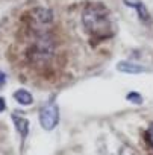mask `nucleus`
I'll return each instance as SVG.
<instances>
[{
    "label": "nucleus",
    "mask_w": 153,
    "mask_h": 155,
    "mask_svg": "<svg viewBox=\"0 0 153 155\" xmlns=\"http://www.w3.org/2000/svg\"><path fill=\"white\" fill-rule=\"evenodd\" d=\"M147 140H148V143L151 144V147H153V123L148 126V129H147Z\"/></svg>",
    "instance_id": "6e6552de"
},
{
    "label": "nucleus",
    "mask_w": 153,
    "mask_h": 155,
    "mask_svg": "<svg viewBox=\"0 0 153 155\" xmlns=\"http://www.w3.org/2000/svg\"><path fill=\"white\" fill-rule=\"evenodd\" d=\"M14 99H15L20 105H24V107H27V105H32V104H33V96H32L27 90H24V88L17 90V91L14 93Z\"/></svg>",
    "instance_id": "423d86ee"
},
{
    "label": "nucleus",
    "mask_w": 153,
    "mask_h": 155,
    "mask_svg": "<svg viewBox=\"0 0 153 155\" xmlns=\"http://www.w3.org/2000/svg\"><path fill=\"white\" fill-rule=\"evenodd\" d=\"M6 110V104H5V99L0 97V113H3Z\"/></svg>",
    "instance_id": "9d476101"
},
{
    "label": "nucleus",
    "mask_w": 153,
    "mask_h": 155,
    "mask_svg": "<svg viewBox=\"0 0 153 155\" xmlns=\"http://www.w3.org/2000/svg\"><path fill=\"white\" fill-rule=\"evenodd\" d=\"M12 122H14L20 137H21V143H24L26 138H27V134H29V120L26 117H23V116L12 114Z\"/></svg>",
    "instance_id": "7ed1b4c3"
},
{
    "label": "nucleus",
    "mask_w": 153,
    "mask_h": 155,
    "mask_svg": "<svg viewBox=\"0 0 153 155\" xmlns=\"http://www.w3.org/2000/svg\"><path fill=\"white\" fill-rule=\"evenodd\" d=\"M126 99H127L129 102L135 104V105H141V104H142V96H141L139 93H136V91L127 93V94H126Z\"/></svg>",
    "instance_id": "0eeeda50"
},
{
    "label": "nucleus",
    "mask_w": 153,
    "mask_h": 155,
    "mask_svg": "<svg viewBox=\"0 0 153 155\" xmlns=\"http://www.w3.org/2000/svg\"><path fill=\"white\" fill-rule=\"evenodd\" d=\"M5 82H6V74L3 71H0V87H3Z\"/></svg>",
    "instance_id": "1a4fd4ad"
},
{
    "label": "nucleus",
    "mask_w": 153,
    "mask_h": 155,
    "mask_svg": "<svg viewBox=\"0 0 153 155\" xmlns=\"http://www.w3.org/2000/svg\"><path fill=\"white\" fill-rule=\"evenodd\" d=\"M82 23L94 38L103 40L114 35L111 12L103 3H88L82 12Z\"/></svg>",
    "instance_id": "f257e3e1"
},
{
    "label": "nucleus",
    "mask_w": 153,
    "mask_h": 155,
    "mask_svg": "<svg viewBox=\"0 0 153 155\" xmlns=\"http://www.w3.org/2000/svg\"><path fill=\"white\" fill-rule=\"evenodd\" d=\"M124 3H126V6L133 8V9L136 11L139 20H142V21H145V23L150 21V12L147 11V8H145V5H144L142 2H138V0H124Z\"/></svg>",
    "instance_id": "20e7f679"
},
{
    "label": "nucleus",
    "mask_w": 153,
    "mask_h": 155,
    "mask_svg": "<svg viewBox=\"0 0 153 155\" xmlns=\"http://www.w3.org/2000/svg\"><path fill=\"white\" fill-rule=\"evenodd\" d=\"M117 70L121 71V73L138 74V73H144L145 71V67H142L139 64H135V62H130V61H120L117 64Z\"/></svg>",
    "instance_id": "39448f33"
},
{
    "label": "nucleus",
    "mask_w": 153,
    "mask_h": 155,
    "mask_svg": "<svg viewBox=\"0 0 153 155\" xmlns=\"http://www.w3.org/2000/svg\"><path fill=\"white\" fill-rule=\"evenodd\" d=\"M59 123V108L55 102H47L40 110V125L46 131H52Z\"/></svg>",
    "instance_id": "f03ea898"
}]
</instances>
